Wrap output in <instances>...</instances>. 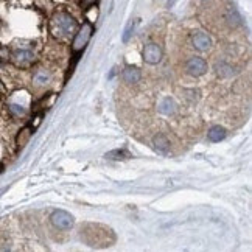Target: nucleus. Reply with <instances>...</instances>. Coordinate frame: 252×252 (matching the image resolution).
<instances>
[{"mask_svg":"<svg viewBox=\"0 0 252 252\" xmlns=\"http://www.w3.org/2000/svg\"><path fill=\"white\" fill-rule=\"evenodd\" d=\"M81 238L92 248H108L115 243V234L112 229L101 224H94V222L81 226Z\"/></svg>","mask_w":252,"mask_h":252,"instance_id":"obj_1","label":"nucleus"},{"mask_svg":"<svg viewBox=\"0 0 252 252\" xmlns=\"http://www.w3.org/2000/svg\"><path fill=\"white\" fill-rule=\"evenodd\" d=\"M76 21L67 13H58L53 16L52 19V24H50V28H52V33L53 36L56 37H65L72 33L76 32Z\"/></svg>","mask_w":252,"mask_h":252,"instance_id":"obj_2","label":"nucleus"},{"mask_svg":"<svg viewBox=\"0 0 252 252\" xmlns=\"http://www.w3.org/2000/svg\"><path fill=\"white\" fill-rule=\"evenodd\" d=\"M92 34H94V27H92L89 22H86V24L81 27V30H80L78 33H76L75 39H73V44H72V50H73V53H75V61H78L80 53L84 50L86 45L89 44Z\"/></svg>","mask_w":252,"mask_h":252,"instance_id":"obj_3","label":"nucleus"},{"mask_svg":"<svg viewBox=\"0 0 252 252\" xmlns=\"http://www.w3.org/2000/svg\"><path fill=\"white\" fill-rule=\"evenodd\" d=\"M50 221L56 229H61V230H67L73 226V217L70 213H67L65 210H55L50 217Z\"/></svg>","mask_w":252,"mask_h":252,"instance_id":"obj_4","label":"nucleus"},{"mask_svg":"<svg viewBox=\"0 0 252 252\" xmlns=\"http://www.w3.org/2000/svg\"><path fill=\"white\" fill-rule=\"evenodd\" d=\"M186 69H187L189 75H191V76H201L207 72L209 65L206 63V60H202V58H190L186 64Z\"/></svg>","mask_w":252,"mask_h":252,"instance_id":"obj_5","label":"nucleus"},{"mask_svg":"<svg viewBox=\"0 0 252 252\" xmlns=\"http://www.w3.org/2000/svg\"><path fill=\"white\" fill-rule=\"evenodd\" d=\"M162 60V48L158 44H148L143 48V61L148 64H158Z\"/></svg>","mask_w":252,"mask_h":252,"instance_id":"obj_6","label":"nucleus"},{"mask_svg":"<svg viewBox=\"0 0 252 252\" xmlns=\"http://www.w3.org/2000/svg\"><path fill=\"white\" fill-rule=\"evenodd\" d=\"M191 44H193V47L196 48V50L207 52L209 48L212 47V39H210L209 34L202 33V32H196V33H193V36H191Z\"/></svg>","mask_w":252,"mask_h":252,"instance_id":"obj_7","label":"nucleus"},{"mask_svg":"<svg viewBox=\"0 0 252 252\" xmlns=\"http://www.w3.org/2000/svg\"><path fill=\"white\" fill-rule=\"evenodd\" d=\"M142 78V72L137 69V67H126L123 70V80L125 83H129V84H134V83H139Z\"/></svg>","mask_w":252,"mask_h":252,"instance_id":"obj_8","label":"nucleus"},{"mask_svg":"<svg viewBox=\"0 0 252 252\" xmlns=\"http://www.w3.org/2000/svg\"><path fill=\"white\" fill-rule=\"evenodd\" d=\"M34 61V55L30 52V50H21L14 55V63L21 67H25V65H30Z\"/></svg>","mask_w":252,"mask_h":252,"instance_id":"obj_9","label":"nucleus"},{"mask_svg":"<svg viewBox=\"0 0 252 252\" xmlns=\"http://www.w3.org/2000/svg\"><path fill=\"white\" fill-rule=\"evenodd\" d=\"M32 128L30 126H25V128H22L21 131H19L17 134V137H16V145H17V148H24L25 145L28 143V140H30L32 137Z\"/></svg>","mask_w":252,"mask_h":252,"instance_id":"obj_10","label":"nucleus"},{"mask_svg":"<svg viewBox=\"0 0 252 252\" xmlns=\"http://www.w3.org/2000/svg\"><path fill=\"white\" fill-rule=\"evenodd\" d=\"M207 137L210 142H220L226 137V129L222 128V126L217 125V126H212V128L209 129L207 132Z\"/></svg>","mask_w":252,"mask_h":252,"instance_id":"obj_11","label":"nucleus"},{"mask_svg":"<svg viewBox=\"0 0 252 252\" xmlns=\"http://www.w3.org/2000/svg\"><path fill=\"white\" fill-rule=\"evenodd\" d=\"M153 143H154V148L160 153H167L170 150V140L165 137V135H156Z\"/></svg>","mask_w":252,"mask_h":252,"instance_id":"obj_12","label":"nucleus"},{"mask_svg":"<svg viewBox=\"0 0 252 252\" xmlns=\"http://www.w3.org/2000/svg\"><path fill=\"white\" fill-rule=\"evenodd\" d=\"M217 73L220 76H222V78H230V76H234L237 73V70L232 65L226 64V63H220L217 65Z\"/></svg>","mask_w":252,"mask_h":252,"instance_id":"obj_13","label":"nucleus"},{"mask_svg":"<svg viewBox=\"0 0 252 252\" xmlns=\"http://www.w3.org/2000/svg\"><path fill=\"white\" fill-rule=\"evenodd\" d=\"M174 108H176V106H174V103H173L171 98H163L162 103H160V106H159V111L162 114H165V115H170V114L174 112Z\"/></svg>","mask_w":252,"mask_h":252,"instance_id":"obj_14","label":"nucleus"},{"mask_svg":"<svg viewBox=\"0 0 252 252\" xmlns=\"http://www.w3.org/2000/svg\"><path fill=\"white\" fill-rule=\"evenodd\" d=\"M106 158L109 159H125V158H129V153L125 151V150H114V151H109L106 154Z\"/></svg>","mask_w":252,"mask_h":252,"instance_id":"obj_15","label":"nucleus"},{"mask_svg":"<svg viewBox=\"0 0 252 252\" xmlns=\"http://www.w3.org/2000/svg\"><path fill=\"white\" fill-rule=\"evenodd\" d=\"M48 78H50V76H48L44 70H41V72H37V73L34 75V83H36L37 86H42V84H45V83L48 81Z\"/></svg>","mask_w":252,"mask_h":252,"instance_id":"obj_16","label":"nucleus"},{"mask_svg":"<svg viewBox=\"0 0 252 252\" xmlns=\"http://www.w3.org/2000/svg\"><path fill=\"white\" fill-rule=\"evenodd\" d=\"M9 111H11L16 117H22V115L25 114V109L22 108L21 104H11V106H9Z\"/></svg>","mask_w":252,"mask_h":252,"instance_id":"obj_17","label":"nucleus"},{"mask_svg":"<svg viewBox=\"0 0 252 252\" xmlns=\"http://www.w3.org/2000/svg\"><path fill=\"white\" fill-rule=\"evenodd\" d=\"M98 2H100V0H80V5H81V8L84 9V11H86V9L92 8L94 5H96Z\"/></svg>","mask_w":252,"mask_h":252,"instance_id":"obj_18","label":"nucleus"},{"mask_svg":"<svg viewBox=\"0 0 252 252\" xmlns=\"http://www.w3.org/2000/svg\"><path fill=\"white\" fill-rule=\"evenodd\" d=\"M3 170H5V165L3 163H0V173H3Z\"/></svg>","mask_w":252,"mask_h":252,"instance_id":"obj_19","label":"nucleus"}]
</instances>
